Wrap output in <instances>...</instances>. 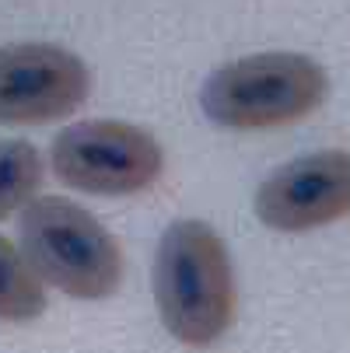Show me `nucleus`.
Returning a JSON list of instances; mask_svg holds the SVG:
<instances>
[{"label":"nucleus","instance_id":"39448f33","mask_svg":"<svg viewBox=\"0 0 350 353\" xmlns=\"http://www.w3.org/2000/svg\"><path fill=\"white\" fill-rule=\"evenodd\" d=\"M91 74L81 57L49 42L0 46V123L35 126L67 119L84 105Z\"/></svg>","mask_w":350,"mask_h":353},{"label":"nucleus","instance_id":"0eeeda50","mask_svg":"<svg viewBox=\"0 0 350 353\" xmlns=\"http://www.w3.org/2000/svg\"><path fill=\"white\" fill-rule=\"evenodd\" d=\"M46 312V287L25 252L0 234V322H32Z\"/></svg>","mask_w":350,"mask_h":353},{"label":"nucleus","instance_id":"423d86ee","mask_svg":"<svg viewBox=\"0 0 350 353\" xmlns=\"http://www.w3.org/2000/svg\"><path fill=\"white\" fill-rule=\"evenodd\" d=\"M350 214V150H315L277 168L256 192V217L270 231H312Z\"/></svg>","mask_w":350,"mask_h":353},{"label":"nucleus","instance_id":"7ed1b4c3","mask_svg":"<svg viewBox=\"0 0 350 353\" xmlns=\"http://www.w3.org/2000/svg\"><path fill=\"white\" fill-rule=\"evenodd\" d=\"M329 91L326 70L302 53H256L214 70L200 105L228 130H277L312 116Z\"/></svg>","mask_w":350,"mask_h":353},{"label":"nucleus","instance_id":"f03ea898","mask_svg":"<svg viewBox=\"0 0 350 353\" xmlns=\"http://www.w3.org/2000/svg\"><path fill=\"white\" fill-rule=\"evenodd\" d=\"M21 252L42 283L77 301H106L123 283L116 238L67 196H39L21 210Z\"/></svg>","mask_w":350,"mask_h":353},{"label":"nucleus","instance_id":"f257e3e1","mask_svg":"<svg viewBox=\"0 0 350 353\" xmlns=\"http://www.w3.org/2000/svg\"><path fill=\"white\" fill-rule=\"evenodd\" d=\"M235 270L221 234L204 221H175L155 252V305L186 346H211L235 322Z\"/></svg>","mask_w":350,"mask_h":353},{"label":"nucleus","instance_id":"6e6552de","mask_svg":"<svg viewBox=\"0 0 350 353\" xmlns=\"http://www.w3.org/2000/svg\"><path fill=\"white\" fill-rule=\"evenodd\" d=\"M46 175L42 154L28 140H0V221L21 210Z\"/></svg>","mask_w":350,"mask_h":353},{"label":"nucleus","instance_id":"20e7f679","mask_svg":"<svg viewBox=\"0 0 350 353\" xmlns=\"http://www.w3.org/2000/svg\"><path fill=\"white\" fill-rule=\"evenodd\" d=\"M53 172L60 182L95 196H133L151 189L165 168L162 143L119 119H84L53 140Z\"/></svg>","mask_w":350,"mask_h":353}]
</instances>
